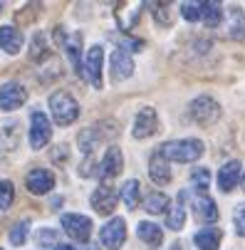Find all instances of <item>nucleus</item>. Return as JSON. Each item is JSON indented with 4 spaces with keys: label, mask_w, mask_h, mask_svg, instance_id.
I'll return each mask as SVG.
<instances>
[{
    "label": "nucleus",
    "mask_w": 245,
    "mask_h": 250,
    "mask_svg": "<svg viewBox=\"0 0 245 250\" xmlns=\"http://www.w3.org/2000/svg\"><path fill=\"white\" fill-rule=\"evenodd\" d=\"M161 156L166 161H181V164H188V161H198L203 156V141L198 139H181V141H166V144L159 149Z\"/></svg>",
    "instance_id": "obj_1"
},
{
    "label": "nucleus",
    "mask_w": 245,
    "mask_h": 250,
    "mask_svg": "<svg viewBox=\"0 0 245 250\" xmlns=\"http://www.w3.org/2000/svg\"><path fill=\"white\" fill-rule=\"evenodd\" d=\"M50 112L60 126H67L80 117V104L67 92H52L50 94Z\"/></svg>",
    "instance_id": "obj_2"
},
{
    "label": "nucleus",
    "mask_w": 245,
    "mask_h": 250,
    "mask_svg": "<svg viewBox=\"0 0 245 250\" xmlns=\"http://www.w3.org/2000/svg\"><path fill=\"white\" fill-rule=\"evenodd\" d=\"M55 38H57V42L62 45V50H64V55L69 57V62H72L75 72H77V75H84V64H82V60H80V55H82V35H80V32L67 35L62 27H57V30H55Z\"/></svg>",
    "instance_id": "obj_3"
},
{
    "label": "nucleus",
    "mask_w": 245,
    "mask_h": 250,
    "mask_svg": "<svg viewBox=\"0 0 245 250\" xmlns=\"http://www.w3.org/2000/svg\"><path fill=\"white\" fill-rule=\"evenodd\" d=\"M191 117L201 126H211L221 119V106L213 97H198L191 102Z\"/></svg>",
    "instance_id": "obj_4"
},
{
    "label": "nucleus",
    "mask_w": 245,
    "mask_h": 250,
    "mask_svg": "<svg viewBox=\"0 0 245 250\" xmlns=\"http://www.w3.org/2000/svg\"><path fill=\"white\" fill-rule=\"evenodd\" d=\"M52 139V126L45 112H32L30 114V144L32 149H42Z\"/></svg>",
    "instance_id": "obj_5"
},
{
    "label": "nucleus",
    "mask_w": 245,
    "mask_h": 250,
    "mask_svg": "<svg viewBox=\"0 0 245 250\" xmlns=\"http://www.w3.org/2000/svg\"><path fill=\"white\" fill-rule=\"evenodd\" d=\"M62 228L64 233L77 240V243H87L92 235V221L87 216H80V213H64L62 216Z\"/></svg>",
    "instance_id": "obj_6"
},
{
    "label": "nucleus",
    "mask_w": 245,
    "mask_h": 250,
    "mask_svg": "<svg viewBox=\"0 0 245 250\" xmlns=\"http://www.w3.org/2000/svg\"><path fill=\"white\" fill-rule=\"evenodd\" d=\"M99 238H102V245L104 248L119 250L124 245V240H126V223H124V218H112L107 226L102 228Z\"/></svg>",
    "instance_id": "obj_7"
},
{
    "label": "nucleus",
    "mask_w": 245,
    "mask_h": 250,
    "mask_svg": "<svg viewBox=\"0 0 245 250\" xmlns=\"http://www.w3.org/2000/svg\"><path fill=\"white\" fill-rule=\"evenodd\" d=\"M25 99H27V89L18 82H8L0 87V109H5V112L20 109Z\"/></svg>",
    "instance_id": "obj_8"
},
{
    "label": "nucleus",
    "mask_w": 245,
    "mask_h": 250,
    "mask_svg": "<svg viewBox=\"0 0 245 250\" xmlns=\"http://www.w3.org/2000/svg\"><path fill=\"white\" fill-rule=\"evenodd\" d=\"M25 186H27V191L35 193V196H45V193H50L52 186H55V176H52V171H47V168H35V171L27 173Z\"/></svg>",
    "instance_id": "obj_9"
},
{
    "label": "nucleus",
    "mask_w": 245,
    "mask_h": 250,
    "mask_svg": "<svg viewBox=\"0 0 245 250\" xmlns=\"http://www.w3.org/2000/svg\"><path fill=\"white\" fill-rule=\"evenodd\" d=\"M102 62H104V50L99 45L89 47L87 60H84V77L92 87H102Z\"/></svg>",
    "instance_id": "obj_10"
},
{
    "label": "nucleus",
    "mask_w": 245,
    "mask_h": 250,
    "mask_svg": "<svg viewBox=\"0 0 245 250\" xmlns=\"http://www.w3.org/2000/svg\"><path fill=\"white\" fill-rule=\"evenodd\" d=\"M156 129H159V117L154 112V106H144V109H139V114L134 119V136L136 139H146Z\"/></svg>",
    "instance_id": "obj_11"
},
{
    "label": "nucleus",
    "mask_w": 245,
    "mask_h": 250,
    "mask_svg": "<svg viewBox=\"0 0 245 250\" xmlns=\"http://www.w3.org/2000/svg\"><path fill=\"white\" fill-rule=\"evenodd\" d=\"M122 166H124V159H122L119 146H109L107 154H104V159H102V164H99V171L97 173H99L102 181H109V178L119 176Z\"/></svg>",
    "instance_id": "obj_12"
},
{
    "label": "nucleus",
    "mask_w": 245,
    "mask_h": 250,
    "mask_svg": "<svg viewBox=\"0 0 245 250\" xmlns=\"http://www.w3.org/2000/svg\"><path fill=\"white\" fill-rule=\"evenodd\" d=\"M92 208L99 213V216H109L117 208V191L112 186H99L92 193Z\"/></svg>",
    "instance_id": "obj_13"
},
{
    "label": "nucleus",
    "mask_w": 245,
    "mask_h": 250,
    "mask_svg": "<svg viewBox=\"0 0 245 250\" xmlns=\"http://www.w3.org/2000/svg\"><path fill=\"white\" fill-rule=\"evenodd\" d=\"M20 122L18 119H5L3 124H0V146H3L5 151H15L20 146Z\"/></svg>",
    "instance_id": "obj_14"
},
{
    "label": "nucleus",
    "mask_w": 245,
    "mask_h": 250,
    "mask_svg": "<svg viewBox=\"0 0 245 250\" xmlns=\"http://www.w3.org/2000/svg\"><path fill=\"white\" fill-rule=\"evenodd\" d=\"M25 45V38L22 32L13 25H3L0 27V50H5L8 55H18Z\"/></svg>",
    "instance_id": "obj_15"
},
{
    "label": "nucleus",
    "mask_w": 245,
    "mask_h": 250,
    "mask_svg": "<svg viewBox=\"0 0 245 250\" xmlns=\"http://www.w3.org/2000/svg\"><path fill=\"white\" fill-rule=\"evenodd\" d=\"M112 75H114V80H126L134 75V60L122 47L112 52Z\"/></svg>",
    "instance_id": "obj_16"
},
{
    "label": "nucleus",
    "mask_w": 245,
    "mask_h": 250,
    "mask_svg": "<svg viewBox=\"0 0 245 250\" xmlns=\"http://www.w3.org/2000/svg\"><path fill=\"white\" fill-rule=\"evenodd\" d=\"M193 213H196V218L201 223H216L218 221V206L208 196H198L193 201Z\"/></svg>",
    "instance_id": "obj_17"
},
{
    "label": "nucleus",
    "mask_w": 245,
    "mask_h": 250,
    "mask_svg": "<svg viewBox=\"0 0 245 250\" xmlns=\"http://www.w3.org/2000/svg\"><path fill=\"white\" fill-rule=\"evenodd\" d=\"M240 181V161H228L221 171H218V186L223 193H230Z\"/></svg>",
    "instance_id": "obj_18"
},
{
    "label": "nucleus",
    "mask_w": 245,
    "mask_h": 250,
    "mask_svg": "<svg viewBox=\"0 0 245 250\" xmlns=\"http://www.w3.org/2000/svg\"><path fill=\"white\" fill-rule=\"evenodd\" d=\"M149 176H151V181L159 184V186H163V184L171 181V168H168V161L161 156V151H156L151 156V161H149Z\"/></svg>",
    "instance_id": "obj_19"
},
{
    "label": "nucleus",
    "mask_w": 245,
    "mask_h": 250,
    "mask_svg": "<svg viewBox=\"0 0 245 250\" xmlns=\"http://www.w3.org/2000/svg\"><path fill=\"white\" fill-rule=\"evenodd\" d=\"M136 235L142 238L146 245H151V248H159L161 240H163V230L156 223H149V221H142L136 226Z\"/></svg>",
    "instance_id": "obj_20"
},
{
    "label": "nucleus",
    "mask_w": 245,
    "mask_h": 250,
    "mask_svg": "<svg viewBox=\"0 0 245 250\" xmlns=\"http://www.w3.org/2000/svg\"><path fill=\"white\" fill-rule=\"evenodd\" d=\"M184 201H186V191L179 196V201L168 208V216H166V226L171 230H181L184 223H186V208H184Z\"/></svg>",
    "instance_id": "obj_21"
},
{
    "label": "nucleus",
    "mask_w": 245,
    "mask_h": 250,
    "mask_svg": "<svg viewBox=\"0 0 245 250\" xmlns=\"http://www.w3.org/2000/svg\"><path fill=\"white\" fill-rule=\"evenodd\" d=\"M228 38H233V40L245 38V13L240 8L228 10Z\"/></svg>",
    "instance_id": "obj_22"
},
{
    "label": "nucleus",
    "mask_w": 245,
    "mask_h": 250,
    "mask_svg": "<svg viewBox=\"0 0 245 250\" xmlns=\"http://www.w3.org/2000/svg\"><path fill=\"white\" fill-rule=\"evenodd\" d=\"M193 240H196L198 250H218V245H221V230L218 228H203V230L196 233Z\"/></svg>",
    "instance_id": "obj_23"
},
{
    "label": "nucleus",
    "mask_w": 245,
    "mask_h": 250,
    "mask_svg": "<svg viewBox=\"0 0 245 250\" xmlns=\"http://www.w3.org/2000/svg\"><path fill=\"white\" fill-rule=\"evenodd\" d=\"M201 20L205 27H218L223 20V5L221 3H201Z\"/></svg>",
    "instance_id": "obj_24"
},
{
    "label": "nucleus",
    "mask_w": 245,
    "mask_h": 250,
    "mask_svg": "<svg viewBox=\"0 0 245 250\" xmlns=\"http://www.w3.org/2000/svg\"><path fill=\"white\" fill-rule=\"evenodd\" d=\"M102 139H104L102 129H99V126H89V129H84V131L80 134V149H82L84 154H92L94 146H99Z\"/></svg>",
    "instance_id": "obj_25"
},
{
    "label": "nucleus",
    "mask_w": 245,
    "mask_h": 250,
    "mask_svg": "<svg viewBox=\"0 0 245 250\" xmlns=\"http://www.w3.org/2000/svg\"><path fill=\"white\" fill-rule=\"evenodd\" d=\"M47 35L45 32H35L32 35V50H30V60H42V57H47Z\"/></svg>",
    "instance_id": "obj_26"
},
{
    "label": "nucleus",
    "mask_w": 245,
    "mask_h": 250,
    "mask_svg": "<svg viewBox=\"0 0 245 250\" xmlns=\"http://www.w3.org/2000/svg\"><path fill=\"white\" fill-rule=\"evenodd\" d=\"M122 201L126 208H136L139 206V181L136 178H131V181H126L122 186Z\"/></svg>",
    "instance_id": "obj_27"
},
{
    "label": "nucleus",
    "mask_w": 245,
    "mask_h": 250,
    "mask_svg": "<svg viewBox=\"0 0 245 250\" xmlns=\"http://www.w3.org/2000/svg\"><path fill=\"white\" fill-rule=\"evenodd\" d=\"M166 206H168V196H166V193H159V191L149 193L146 201H144V208H146L149 213H163Z\"/></svg>",
    "instance_id": "obj_28"
},
{
    "label": "nucleus",
    "mask_w": 245,
    "mask_h": 250,
    "mask_svg": "<svg viewBox=\"0 0 245 250\" xmlns=\"http://www.w3.org/2000/svg\"><path fill=\"white\" fill-rule=\"evenodd\" d=\"M191 184H193L201 193H205V191H208V186H211V171L203 168V166L193 168V171H191Z\"/></svg>",
    "instance_id": "obj_29"
},
{
    "label": "nucleus",
    "mask_w": 245,
    "mask_h": 250,
    "mask_svg": "<svg viewBox=\"0 0 245 250\" xmlns=\"http://www.w3.org/2000/svg\"><path fill=\"white\" fill-rule=\"evenodd\" d=\"M27 233H30V223H27V221H18V223L10 228L8 238H10L13 245H22V243L27 240Z\"/></svg>",
    "instance_id": "obj_30"
},
{
    "label": "nucleus",
    "mask_w": 245,
    "mask_h": 250,
    "mask_svg": "<svg viewBox=\"0 0 245 250\" xmlns=\"http://www.w3.org/2000/svg\"><path fill=\"white\" fill-rule=\"evenodd\" d=\"M13 198H15V188H13L10 181H5V178H3V181H0V210L10 208Z\"/></svg>",
    "instance_id": "obj_31"
},
{
    "label": "nucleus",
    "mask_w": 245,
    "mask_h": 250,
    "mask_svg": "<svg viewBox=\"0 0 245 250\" xmlns=\"http://www.w3.org/2000/svg\"><path fill=\"white\" fill-rule=\"evenodd\" d=\"M38 245L40 248H57L60 243H57V233L55 230H50V228H40V233H38Z\"/></svg>",
    "instance_id": "obj_32"
},
{
    "label": "nucleus",
    "mask_w": 245,
    "mask_h": 250,
    "mask_svg": "<svg viewBox=\"0 0 245 250\" xmlns=\"http://www.w3.org/2000/svg\"><path fill=\"white\" fill-rule=\"evenodd\" d=\"M181 15H184L188 22L201 20V3H184V5H181Z\"/></svg>",
    "instance_id": "obj_33"
},
{
    "label": "nucleus",
    "mask_w": 245,
    "mask_h": 250,
    "mask_svg": "<svg viewBox=\"0 0 245 250\" xmlns=\"http://www.w3.org/2000/svg\"><path fill=\"white\" fill-rule=\"evenodd\" d=\"M149 8L154 10V15H156V20H159L161 25H168V22H171V10H168L166 3H151Z\"/></svg>",
    "instance_id": "obj_34"
},
{
    "label": "nucleus",
    "mask_w": 245,
    "mask_h": 250,
    "mask_svg": "<svg viewBox=\"0 0 245 250\" xmlns=\"http://www.w3.org/2000/svg\"><path fill=\"white\" fill-rule=\"evenodd\" d=\"M233 223H235V233L245 238V203H240L233 213Z\"/></svg>",
    "instance_id": "obj_35"
},
{
    "label": "nucleus",
    "mask_w": 245,
    "mask_h": 250,
    "mask_svg": "<svg viewBox=\"0 0 245 250\" xmlns=\"http://www.w3.org/2000/svg\"><path fill=\"white\" fill-rule=\"evenodd\" d=\"M55 250H77V248H75V245H67V243H60Z\"/></svg>",
    "instance_id": "obj_36"
},
{
    "label": "nucleus",
    "mask_w": 245,
    "mask_h": 250,
    "mask_svg": "<svg viewBox=\"0 0 245 250\" xmlns=\"http://www.w3.org/2000/svg\"><path fill=\"white\" fill-rule=\"evenodd\" d=\"M171 250H181V245H179V243H176V245H173V248H171Z\"/></svg>",
    "instance_id": "obj_37"
},
{
    "label": "nucleus",
    "mask_w": 245,
    "mask_h": 250,
    "mask_svg": "<svg viewBox=\"0 0 245 250\" xmlns=\"http://www.w3.org/2000/svg\"><path fill=\"white\" fill-rule=\"evenodd\" d=\"M243 191H245V176H243Z\"/></svg>",
    "instance_id": "obj_38"
},
{
    "label": "nucleus",
    "mask_w": 245,
    "mask_h": 250,
    "mask_svg": "<svg viewBox=\"0 0 245 250\" xmlns=\"http://www.w3.org/2000/svg\"><path fill=\"white\" fill-rule=\"evenodd\" d=\"M0 10H3V3H0Z\"/></svg>",
    "instance_id": "obj_39"
}]
</instances>
